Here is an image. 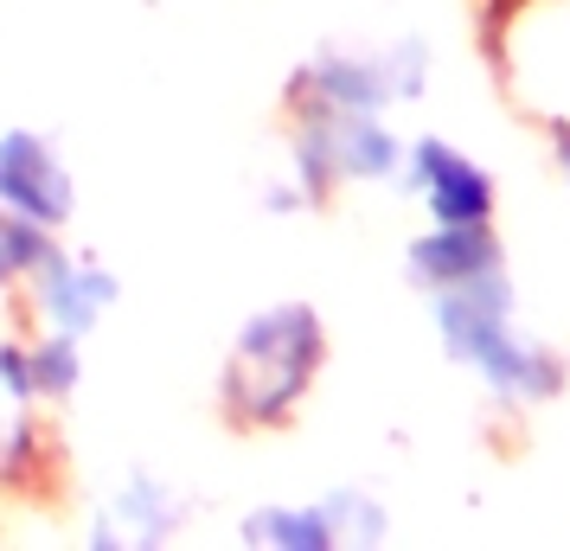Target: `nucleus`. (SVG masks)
Here are the masks:
<instances>
[{
	"label": "nucleus",
	"mask_w": 570,
	"mask_h": 551,
	"mask_svg": "<svg viewBox=\"0 0 570 551\" xmlns=\"http://www.w3.org/2000/svg\"><path fill=\"white\" fill-rule=\"evenodd\" d=\"M423 155L436 160V167L416 160V167H423L416 180H430V211H436L442 225H449V232H474V225H488V199H493L488 180H481L468 160L442 155V148H423Z\"/></svg>",
	"instance_id": "nucleus-1"
}]
</instances>
